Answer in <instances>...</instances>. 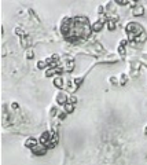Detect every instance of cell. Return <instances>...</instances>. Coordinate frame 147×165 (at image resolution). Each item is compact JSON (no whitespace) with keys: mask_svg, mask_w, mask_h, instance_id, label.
Wrapping results in <instances>:
<instances>
[{"mask_svg":"<svg viewBox=\"0 0 147 165\" xmlns=\"http://www.w3.org/2000/svg\"><path fill=\"white\" fill-rule=\"evenodd\" d=\"M107 29H109V30H114V29H115V22L113 19L107 21Z\"/></svg>","mask_w":147,"mask_h":165,"instance_id":"obj_14","label":"cell"},{"mask_svg":"<svg viewBox=\"0 0 147 165\" xmlns=\"http://www.w3.org/2000/svg\"><path fill=\"white\" fill-rule=\"evenodd\" d=\"M47 61H40L39 63H37V69H44V68H47Z\"/></svg>","mask_w":147,"mask_h":165,"instance_id":"obj_15","label":"cell"},{"mask_svg":"<svg viewBox=\"0 0 147 165\" xmlns=\"http://www.w3.org/2000/svg\"><path fill=\"white\" fill-rule=\"evenodd\" d=\"M70 26H72V18H66V19H63V22H62V25H61V32H62V35H63L65 37L69 35V32H70Z\"/></svg>","mask_w":147,"mask_h":165,"instance_id":"obj_3","label":"cell"},{"mask_svg":"<svg viewBox=\"0 0 147 165\" xmlns=\"http://www.w3.org/2000/svg\"><path fill=\"white\" fill-rule=\"evenodd\" d=\"M28 58H29V59H32V58H33V53H32V51H29V53H28Z\"/></svg>","mask_w":147,"mask_h":165,"instance_id":"obj_20","label":"cell"},{"mask_svg":"<svg viewBox=\"0 0 147 165\" xmlns=\"http://www.w3.org/2000/svg\"><path fill=\"white\" fill-rule=\"evenodd\" d=\"M62 70H63V69L59 68V66H56V68H50V69H47V72H45V77H52V76H55V74H61Z\"/></svg>","mask_w":147,"mask_h":165,"instance_id":"obj_6","label":"cell"},{"mask_svg":"<svg viewBox=\"0 0 147 165\" xmlns=\"http://www.w3.org/2000/svg\"><path fill=\"white\" fill-rule=\"evenodd\" d=\"M73 68H74V63H73V61H69L68 63H66V66L63 68L65 72H72Z\"/></svg>","mask_w":147,"mask_h":165,"instance_id":"obj_12","label":"cell"},{"mask_svg":"<svg viewBox=\"0 0 147 165\" xmlns=\"http://www.w3.org/2000/svg\"><path fill=\"white\" fill-rule=\"evenodd\" d=\"M73 110H74V105L68 102V103L65 105V113H73Z\"/></svg>","mask_w":147,"mask_h":165,"instance_id":"obj_13","label":"cell"},{"mask_svg":"<svg viewBox=\"0 0 147 165\" xmlns=\"http://www.w3.org/2000/svg\"><path fill=\"white\" fill-rule=\"evenodd\" d=\"M12 107L14 109H18V103H12Z\"/></svg>","mask_w":147,"mask_h":165,"instance_id":"obj_22","label":"cell"},{"mask_svg":"<svg viewBox=\"0 0 147 165\" xmlns=\"http://www.w3.org/2000/svg\"><path fill=\"white\" fill-rule=\"evenodd\" d=\"M32 153L35 154V156H44V154L47 153V147L43 146L41 143H39V145L35 146V147L32 149Z\"/></svg>","mask_w":147,"mask_h":165,"instance_id":"obj_5","label":"cell"},{"mask_svg":"<svg viewBox=\"0 0 147 165\" xmlns=\"http://www.w3.org/2000/svg\"><path fill=\"white\" fill-rule=\"evenodd\" d=\"M92 32V26L89 25L88 19L85 17H76L72 18V26H70V32L66 36L69 41H79L85 40L89 37Z\"/></svg>","mask_w":147,"mask_h":165,"instance_id":"obj_1","label":"cell"},{"mask_svg":"<svg viewBox=\"0 0 147 165\" xmlns=\"http://www.w3.org/2000/svg\"><path fill=\"white\" fill-rule=\"evenodd\" d=\"M59 117H61V118H65V117H66V113H61Z\"/></svg>","mask_w":147,"mask_h":165,"instance_id":"obj_21","label":"cell"},{"mask_svg":"<svg viewBox=\"0 0 147 165\" xmlns=\"http://www.w3.org/2000/svg\"><path fill=\"white\" fill-rule=\"evenodd\" d=\"M81 83H83V79H74V84L77 85V87H80V85H81Z\"/></svg>","mask_w":147,"mask_h":165,"instance_id":"obj_17","label":"cell"},{"mask_svg":"<svg viewBox=\"0 0 147 165\" xmlns=\"http://www.w3.org/2000/svg\"><path fill=\"white\" fill-rule=\"evenodd\" d=\"M68 99L69 98L66 97V94H59V97H58V99H56V101H58V103H59V105H66V103H68Z\"/></svg>","mask_w":147,"mask_h":165,"instance_id":"obj_10","label":"cell"},{"mask_svg":"<svg viewBox=\"0 0 147 165\" xmlns=\"http://www.w3.org/2000/svg\"><path fill=\"white\" fill-rule=\"evenodd\" d=\"M103 21H96L95 24L92 25V30H94V32H100V30H102V28H103Z\"/></svg>","mask_w":147,"mask_h":165,"instance_id":"obj_9","label":"cell"},{"mask_svg":"<svg viewBox=\"0 0 147 165\" xmlns=\"http://www.w3.org/2000/svg\"><path fill=\"white\" fill-rule=\"evenodd\" d=\"M127 33L129 40H132V43H135V41L136 43H143L147 39L144 29L136 22H129L127 25Z\"/></svg>","mask_w":147,"mask_h":165,"instance_id":"obj_2","label":"cell"},{"mask_svg":"<svg viewBox=\"0 0 147 165\" xmlns=\"http://www.w3.org/2000/svg\"><path fill=\"white\" fill-rule=\"evenodd\" d=\"M117 4H128V0H117Z\"/></svg>","mask_w":147,"mask_h":165,"instance_id":"obj_19","label":"cell"},{"mask_svg":"<svg viewBox=\"0 0 147 165\" xmlns=\"http://www.w3.org/2000/svg\"><path fill=\"white\" fill-rule=\"evenodd\" d=\"M68 102H69V103H73V105H74L76 102H77V99H76V97H69Z\"/></svg>","mask_w":147,"mask_h":165,"instance_id":"obj_18","label":"cell"},{"mask_svg":"<svg viewBox=\"0 0 147 165\" xmlns=\"http://www.w3.org/2000/svg\"><path fill=\"white\" fill-rule=\"evenodd\" d=\"M144 133H146V135H147V127H146V128H144Z\"/></svg>","mask_w":147,"mask_h":165,"instance_id":"obj_23","label":"cell"},{"mask_svg":"<svg viewBox=\"0 0 147 165\" xmlns=\"http://www.w3.org/2000/svg\"><path fill=\"white\" fill-rule=\"evenodd\" d=\"M132 12H133V15H135V17H143V14H144V7L142 6V4H138V6H135V7H133Z\"/></svg>","mask_w":147,"mask_h":165,"instance_id":"obj_7","label":"cell"},{"mask_svg":"<svg viewBox=\"0 0 147 165\" xmlns=\"http://www.w3.org/2000/svg\"><path fill=\"white\" fill-rule=\"evenodd\" d=\"M40 142H37V139H35V138H29V139H26V142H25V146L28 147V149L32 150L35 146H37Z\"/></svg>","mask_w":147,"mask_h":165,"instance_id":"obj_8","label":"cell"},{"mask_svg":"<svg viewBox=\"0 0 147 165\" xmlns=\"http://www.w3.org/2000/svg\"><path fill=\"white\" fill-rule=\"evenodd\" d=\"M40 143L45 147L50 146V142H51V132H43L41 133V136H40Z\"/></svg>","mask_w":147,"mask_h":165,"instance_id":"obj_4","label":"cell"},{"mask_svg":"<svg viewBox=\"0 0 147 165\" xmlns=\"http://www.w3.org/2000/svg\"><path fill=\"white\" fill-rule=\"evenodd\" d=\"M127 81H128V77L127 76H125V74H121V81H120V84H125V83H127Z\"/></svg>","mask_w":147,"mask_h":165,"instance_id":"obj_16","label":"cell"},{"mask_svg":"<svg viewBox=\"0 0 147 165\" xmlns=\"http://www.w3.org/2000/svg\"><path fill=\"white\" fill-rule=\"evenodd\" d=\"M54 85H55L56 88H63V87H65V84H63V79H62L61 76H58V77L55 79V80H54Z\"/></svg>","mask_w":147,"mask_h":165,"instance_id":"obj_11","label":"cell"}]
</instances>
